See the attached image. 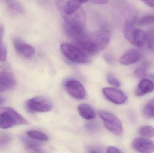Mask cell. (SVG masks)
<instances>
[{
    "mask_svg": "<svg viewBox=\"0 0 154 153\" xmlns=\"http://www.w3.org/2000/svg\"><path fill=\"white\" fill-rule=\"evenodd\" d=\"M110 34L106 29L84 35L74 41L75 45L82 49L88 55H94L99 53L106 47L109 43Z\"/></svg>",
    "mask_w": 154,
    "mask_h": 153,
    "instance_id": "obj_1",
    "label": "cell"
},
{
    "mask_svg": "<svg viewBox=\"0 0 154 153\" xmlns=\"http://www.w3.org/2000/svg\"><path fill=\"white\" fill-rule=\"evenodd\" d=\"M63 18L65 33L69 38L75 41L84 35L87 17L82 9L80 8L73 13L63 16Z\"/></svg>",
    "mask_w": 154,
    "mask_h": 153,
    "instance_id": "obj_2",
    "label": "cell"
},
{
    "mask_svg": "<svg viewBox=\"0 0 154 153\" xmlns=\"http://www.w3.org/2000/svg\"><path fill=\"white\" fill-rule=\"evenodd\" d=\"M29 124L25 118L12 108L0 107V128L6 129L15 126Z\"/></svg>",
    "mask_w": 154,
    "mask_h": 153,
    "instance_id": "obj_3",
    "label": "cell"
},
{
    "mask_svg": "<svg viewBox=\"0 0 154 153\" xmlns=\"http://www.w3.org/2000/svg\"><path fill=\"white\" fill-rule=\"evenodd\" d=\"M61 52L70 61L77 63H86L88 62V55L75 44L64 43L60 46Z\"/></svg>",
    "mask_w": 154,
    "mask_h": 153,
    "instance_id": "obj_4",
    "label": "cell"
},
{
    "mask_svg": "<svg viewBox=\"0 0 154 153\" xmlns=\"http://www.w3.org/2000/svg\"><path fill=\"white\" fill-rule=\"evenodd\" d=\"M99 115L103 120L105 128L109 132L116 136H121L123 134L124 130L122 123L116 115L104 110L100 111Z\"/></svg>",
    "mask_w": 154,
    "mask_h": 153,
    "instance_id": "obj_5",
    "label": "cell"
},
{
    "mask_svg": "<svg viewBox=\"0 0 154 153\" xmlns=\"http://www.w3.org/2000/svg\"><path fill=\"white\" fill-rule=\"evenodd\" d=\"M26 106L32 112H46L52 108V103L48 98L43 96H38L30 99L27 101Z\"/></svg>",
    "mask_w": 154,
    "mask_h": 153,
    "instance_id": "obj_6",
    "label": "cell"
},
{
    "mask_svg": "<svg viewBox=\"0 0 154 153\" xmlns=\"http://www.w3.org/2000/svg\"><path fill=\"white\" fill-rule=\"evenodd\" d=\"M103 95L109 101L116 105H122L127 100V96L122 91L112 87L102 89Z\"/></svg>",
    "mask_w": 154,
    "mask_h": 153,
    "instance_id": "obj_7",
    "label": "cell"
},
{
    "mask_svg": "<svg viewBox=\"0 0 154 153\" xmlns=\"http://www.w3.org/2000/svg\"><path fill=\"white\" fill-rule=\"evenodd\" d=\"M66 89L69 95L77 99L81 100L86 96V92L83 85L79 81L70 80L66 82Z\"/></svg>",
    "mask_w": 154,
    "mask_h": 153,
    "instance_id": "obj_8",
    "label": "cell"
},
{
    "mask_svg": "<svg viewBox=\"0 0 154 153\" xmlns=\"http://www.w3.org/2000/svg\"><path fill=\"white\" fill-rule=\"evenodd\" d=\"M57 7L62 16L69 15L80 8L79 0H56Z\"/></svg>",
    "mask_w": 154,
    "mask_h": 153,
    "instance_id": "obj_9",
    "label": "cell"
},
{
    "mask_svg": "<svg viewBox=\"0 0 154 153\" xmlns=\"http://www.w3.org/2000/svg\"><path fill=\"white\" fill-rule=\"evenodd\" d=\"M131 146L137 152L150 153L154 152V142L145 137L136 138L132 142Z\"/></svg>",
    "mask_w": 154,
    "mask_h": 153,
    "instance_id": "obj_10",
    "label": "cell"
},
{
    "mask_svg": "<svg viewBox=\"0 0 154 153\" xmlns=\"http://www.w3.org/2000/svg\"><path fill=\"white\" fill-rule=\"evenodd\" d=\"M142 57V53L136 49H130L120 57L119 62L123 65H130L138 63Z\"/></svg>",
    "mask_w": 154,
    "mask_h": 153,
    "instance_id": "obj_11",
    "label": "cell"
},
{
    "mask_svg": "<svg viewBox=\"0 0 154 153\" xmlns=\"http://www.w3.org/2000/svg\"><path fill=\"white\" fill-rule=\"evenodd\" d=\"M16 84V80L11 73L0 72V93L10 90Z\"/></svg>",
    "mask_w": 154,
    "mask_h": 153,
    "instance_id": "obj_12",
    "label": "cell"
},
{
    "mask_svg": "<svg viewBox=\"0 0 154 153\" xmlns=\"http://www.w3.org/2000/svg\"><path fill=\"white\" fill-rule=\"evenodd\" d=\"M14 45L17 53L26 58L32 57L35 53V49L32 46L23 43L19 40H14Z\"/></svg>",
    "mask_w": 154,
    "mask_h": 153,
    "instance_id": "obj_13",
    "label": "cell"
},
{
    "mask_svg": "<svg viewBox=\"0 0 154 153\" xmlns=\"http://www.w3.org/2000/svg\"><path fill=\"white\" fill-rule=\"evenodd\" d=\"M154 90V83L150 80L143 79L138 83L136 90V95L137 97L144 96Z\"/></svg>",
    "mask_w": 154,
    "mask_h": 153,
    "instance_id": "obj_14",
    "label": "cell"
},
{
    "mask_svg": "<svg viewBox=\"0 0 154 153\" xmlns=\"http://www.w3.org/2000/svg\"><path fill=\"white\" fill-rule=\"evenodd\" d=\"M137 17L135 16L129 17L124 25V35L126 39L130 43L137 28L135 27Z\"/></svg>",
    "mask_w": 154,
    "mask_h": 153,
    "instance_id": "obj_15",
    "label": "cell"
},
{
    "mask_svg": "<svg viewBox=\"0 0 154 153\" xmlns=\"http://www.w3.org/2000/svg\"><path fill=\"white\" fill-rule=\"evenodd\" d=\"M147 32L144 31L137 28L131 40L132 45L138 48H142L146 43Z\"/></svg>",
    "mask_w": 154,
    "mask_h": 153,
    "instance_id": "obj_16",
    "label": "cell"
},
{
    "mask_svg": "<svg viewBox=\"0 0 154 153\" xmlns=\"http://www.w3.org/2000/svg\"><path fill=\"white\" fill-rule=\"evenodd\" d=\"M78 111L81 116L87 120H91L96 116V114L93 108L85 103L80 104L78 106Z\"/></svg>",
    "mask_w": 154,
    "mask_h": 153,
    "instance_id": "obj_17",
    "label": "cell"
},
{
    "mask_svg": "<svg viewBox=\"0 0 154 153\" xmlns=\"http://www.w3.org/2000/svg\"><path fill=\"white\" fill-rule=\"evenodd\" d=\"M20 139L29 150H32L36 152H40V147L39 144L36 141H34V139L31 137L28 138L23 136H20Z\"/></svg>",
    "mask_w": 154,
    "mask_h": 153,
    "instance_id": "obj_18",
    "label": "cell"
},
{
    "mask_svg": "<svg viewBox=\"0 0 154 153\" xmlns=\"http://www.w3.org/2000/svg\"><path fill=\"white\" fill-rule=\"evenodd\" d=\"M143 113L146 118L154 119V98L150 99L146 104L143 109Z\"/></svg>",
    "mask_w": 154,
    "mask_h": 153,
    "instance_id": "obj_19",
    "label": "cell"
},
{
    "mask_svg": "<svg viewBox=\"0 0 154 153\" xmlns=\"http://www.w3.org/2000/svg\"><path fill=\"white\" fill-rule=\"evenodd\" d=\"M138 134L142 137L152 138L154 137V128L149 125L143 126L139 128Z\"/></svg>",
    "mask_w": 154,
    "mask_h": 153,
    "instance_id": "obj_20",
    "label": "cell"
},
{
    "mask_svg": "<svg viewBox=\"0 0 154 153\" xmlns=\"http://www.w3.org/2000/svg\"><path fill=\"white\" fill-rule=\"evenodd\" d=\"M27 134L29 137L42 142H46L49 139L46 134L37 130H29L27 132Z\"/></svg>",
    "mask_w": 154,
    "mask_h": 153,
    "instance_id": "obj_21",
    "label": "cell"
},
{
    "mask_svg": "<svg viewBox=\"0 0 154 153\" xmlns=\"http://www.w3.org/2000/svg\"><path fill=\"white\" fill-rule=\"evenodd\" d=\"M148 67L149 65L147 63H145L137 67L134 72V75L136 77L138 78H143L146 77L147 75Z\"/></svg>",
    "mask_w": 154,
    "mask_h": 153,
    "instance_id": "obj_22",
    "label": "cell"
},
{
    "mask_svg": "<svg viewBox=\"0 0 154 153\" xmlns=\"http://www.w3.org/2000/svg\"><path fill=\"white\" fill-rule=\"evenodd\" d=\"M137 24L140 26L148 25L154 23V15H146L137 20Z\"/></svg>",
    "mask_w": 154,
    "mask_h": 153,
    "instance_id": "obj_23",
    "label": "cell"
},
{
    "mask_svg": "<svg viewBox=\"0 0 154 153\" xmlns=\"http://www.w3.org/2000/svg\"><path fill=\"white\" fill-rule=\"evenodd\" d=\"M9 8L13 11L16 12H21L23 7L19 2L16 0H5Z\"/></svg>",
    "mask_w": 154,
    "mask_h": 153,
    "instance_id": "obj_24",
    "label": "cell"
},
{
    "mask_svg": "<svg viewBox=\"0 0 154 153\" xmlns=\"http://www.w3.org/2000/svg\"><path fill=\"white\" fill-rule=\"evenodd\" d=\"M146 43L148 48L154 54V29L151 30L147 32Z\"/></svg>",
    "mask_w": 154,
    "mask_h": 153,
    "instance_id": "obj_25",
    "label": "cell"
},
{
    "mask_svg": "<svg viewBox=\"0 0 154 153\" xmlns=\"http://www.w3.org/2000/svg\"><path fill=\"white\" fill-rule=\"evenodd\" d=\"M107 80L110 84L114 85L115 87H119L121 86V83L118 79L111 74H109L107 75Z\"/></svg>",
    "mask_w": 154,
    "mask_h": 153,
    "instance_id": "obj_26",
    "label": "cell"
},
{
    "mask_svg": "<svg viewBox=\"0 0 154 153\" xmlns=\"http://www.w3.org/2000/svg\"><path fill=\"white\" fill-rule=\"evenodd\" d=\"M7 58L6 47L2 42H0V62H4Z\"/></svg>",
    "mask_w": 154,
    "mask_h": 153,
    "instance_id": "obj_27",
    "label": "cell"
},
{
    "mask_svg": "<svg viewBox=\"0 0 154 153\" xmlns=\"http://www.w3.org/2000/svg\"><path fill=\"white\" fill-rule=\"evenodd\" d=\"M11 138L8 135L5 134H0V146L6 145L11 141Z\"/></svg>",
    "mask_w": 154,
    "mask_h": 153,
    "instance_id": "obj_28",
    "label": "cell"
},
{
    "mask_svg": "<svg viewBox=\"0 0 154 153\" xmlns=\"http://www.w3.org/2000/svg\"><path fill=\"white\" fill-rule=\"evenodd\" d=\"M107 152L108 153H120L122 152L119 149L113 146H109L107 150Z\"/></svg>",
    "mask_w": 154,
    "mask_h": 153,
    "instance_id": "obj_29",
    "label": "cell"
},
{
    "mask_svg": "<svg viewBox=\"0 0 154 153\" xmlns=\"http://www.w3.org/2000/svg\"><path fill=\"white\" fill-rule=\"evenodd\" d=\"M93 3L97 4H105L107 3L109 0H91Z\"/></svg>",
    "mask_w": 154,
    "mask_h": 153,
    "instance_id": "obj_30",
    "label": "cell"
},
{
    "mask_svg": "<svg viewBox=\"0 0 154 153\" xmlns=\"http://www.w3.org/2000/svg\"><path fill=\"white\" fill-rule=\"evenodd\" d=\"M150 7L154 8V0H141Z\"/></svg>",
    "mask_w": 154,
    "mask_h": 153,
    "instance_id": "obj_31",
    "label": "cell"
},
{
    "mask_svg": "<svg viewBox=\"0 0 154 153\" xmlns=\"http://www.w3.org/2000/svg\"><path fill=\"white\" fill-rule=\"evenodd\" d=\"M4 32V28L2 26H0V42H2Z\"/></svg>",
    "mask_w": 154,
    "mask_h": 153,
    "instance_id": "obj_32",
    "label": "cell"
},
{
    "mask_svg": "<svg viewBox=\"0 0 154 153\" xmlns=\"http://www.w3.org/2000/svg\"><path fill=\"white\" fill-rule=\"evenodd\" d=\"M79 1L82 3H85L88 1V0H79Z\"/></svg>",
    "mask_w": 154,
    "mask_h": 153,
    "instance_id": "obj_33",
    "label": "cell"
},
{
    "mask_svg": "<svg viewBox=\"0 0 154 153\" xmlns=\"http://www.w3.org/2000/svg\"><path fill=\"white\" fill-rule=\"evenodd\" d=\"M150 77L153 79V80L154 81V74H151L150 75Z\"/></svg>",
    "mask_w": 154,
    "mask_h": 153,
    "instance_id": "obj_34",
    "label": "cell"
},
{
    "mask_svg": "<svg viewBox=\"0 0 154 153\" xmlns=\"http://www.w3.org/2000/svg\"><path fill=\"white\" fill-rule=\"evenodd\" d=\"M3 102V99L2 98H1V97H0V105H1V104H2Z\"/></svg>",
    "mask_w": 154,
    "mask_h": 153,
    "instance_id": "obj_35",
    "label": "cell"
}]
</instances>
